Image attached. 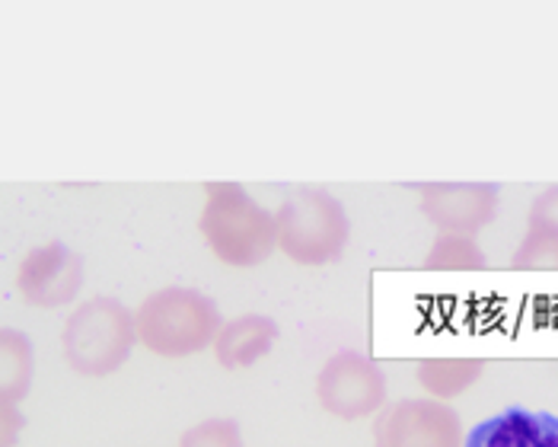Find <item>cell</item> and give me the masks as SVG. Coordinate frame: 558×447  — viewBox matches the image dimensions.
Masks as SVG:
<instances>
[{"label": "cell", "instance_id": "cell-2", "mask_svg": "<svg viewBox=\"0 0 558 447\" xmlns=\"http://www.w3.org/2000/svg\"><path fill=\"white\" fill-rule=\"evenodd\" d=\"M223 319L211 298L195 288H160L134 311V333L144 349L163 358H189L215 346Z\"/></svg>", "mask_w": 558, "mask_h": 447}, {"label": "cell", "instance_id": "cell-6", "mask_svg": "<svg viewBox=\"0 0 558 447\" xmlns=\"http://www.w3.org/2000/svg\"><path fill=\"white\" fill-rule=\"evenodd\" d=\"M463 422L450 402L399 400L374 419V447H463Z\"/></svg>", "mask_w": 558, "mask_h": 447}, {"label": "cell", "instance_id": "cell-8", "mask_svg": "<svg viewBox=\"0 0 558 447\" xmlns=\"http://www.w3.org/2000/svg\"><path fill=\"white\" fill-rule=\"evenodd\" d=\"M422 192V212L440 233L473 237L498 215V185L492 182H428Z\"/></svg>", "mask_w": 558, "mask_h": 447}, {"label": "cell", "instance_id": "cell-18", "mask_svg": "<svg viewBox=\"0 0 558 447\" xmlns=\"http://www.w3.org/2000/svg\"><path fill=\"white\" fill-rule=\"evenodd\" d=\"M536 447H558V415L539 412V438Z\"/></svg>", "mask_w": 558, "mask_h": 447}, {"label": "cell", "instance_id": "cell-16", "mask_svg": "<svg viewBox=\"0 0 558 447\" xmlns=\"http://www.w3.org/2000/svg\"><path fill=\"white\" fill-rule=\"evenodd\" d=\"M530 230H543V233L558 237V185L536 195V202L530 208Z\"/></svg>", "mask_w": 558, "mask_h": 447}, {"label": "cell", "instance_id": "cell-13", "mask_svg": "<svg viewBox=\"0 0 558 447\" xmlns=\"http://www.w3.org/2000/svg\"><path fill=\"white\" fill-rule=\"evenodd\" d=\"M425 268H485V253L478 250L473 237H460V233H440L425 256Z\"/></svg>", "mask_w": 558, "mask_h": 447}, {"label": "cell", "instance_id": "cell-4", "mask_svg": "<svg viewBox=\"0 0 558 447\" xmlns=\"http://www.w3.org/2000/svg\"><path fill=\"white\" fill-rule=\"evenodd\" d=\"M137 342L134 313L116 298H93L68 316L61 349L68 364L84 377L116 374Z\"/></svg>", "mask_w": 558, "mask_h": 447}, {"label": "cell", "instance_id": "cell-12", "mask_svg": "<svg viewBox=\"0 0 558 447\" xmlns=\"http://www.w3.org/2000/svg\"><path fill=\"white\" fill-rule=\"evenodd\" d=\"M485 374L482 358H428L418 364V384L430 394V400H453L466 394Z\"/></svg>", "mask_w": 558, "mask_h": 447}, {"label": "cell", "instance_id": "cell-7", "mask_svg": "<svg viewBox=\"0 0 558 447\" xmlns=\"http://www.w3.org/2000/svg\"><path fill=\"white\" fill-rule=\"evenodd\" d=\"M16 288L26 304L54 311L71 304L84 288V259L61 240L26 253L16 271Z\"/></svg>", "mask_w": 558, "mask_h": 447}, {"label": "cell", "instance_id": "cell-10", "mask_svg": "<svg viewBox=\"0 0 558 447\" xmlns=\"http://www.w3.org/2000/svg\"><path fill=\"white\" fill-rule=\"evenodd\" d=\"M36 377V349L23 329L0 326V402H20L29 397Z\"/></svg>", "mask_w": 558, "mask_h": 447}, {"label": "cell", "instance_id": "cell-15", "mask_svg": "<svg viewBox=\"0 0 558 447\" xmlns=\"http://www.w3.org/2000/svg\"><path fill=\"white\" fill-rule=\"evenodd\" d=\"M511 263L514 268H558V237L543 230H526Z\"/></svg>", "mask_w": 558, "mask_h": 447}, {"label": "cell", "instance_id": "cell-14", "mask_svg": "<svg viewBox=\"0 0 558 447\" xmlns=\"http://www.w3.org/2000/svg\"><path fill=\"white\" fill-rule=\"evenodd\" d=\"M179 447H243V432L233 419H205L182 435Z\"/></svg>", "mask_w": 558, "mask_h": 447}, {"label": "cell", "instance_id": "cell-17", "mask_svg": "<svg viewBox=\"0 0 558 447\" xmlns=\"http://www.w3.org/2000/svg\"><path fill=\"white\" fill-rule=\"evenodd\" d=\"M26 425V415L13 402H0V447H16L20 432Z\"/></svg>", "mask_w": 558, "mask_h": 447}, {"label": "cell", "instance_id": "cell-9", "mask_svg": "<svg viewBox=\"0 0 558 447\" xmlns=\"http://www.w3.org/2000/svg\"><path fill=\"white\" fill-rule=\"evenodd\" d=\"M278 336H281V329L271 316L246 313V316H236L220 326L211 349H215L220 367L240 371V367H253L256 361L271 355V349L278 346Z\"/></svg>", "mask_w": 558, "mask_h": 447}, {"label": "cell", "instance_id": "cell-11", "mask_svg": "<svg viewBox=\"0 0 558 447\" xmlns=\"http://www.w3.org/2000/svg\"><path fill=\"white\" fill-rule=\"evenodd\" d=\"M536 438H539V412L511 406L478 422L463 438V447H536Z\"/></svg>", "mask_w": 558, "mask_h": 447}, {"label": "cell", "instance_id": "cell-1", "mask_svg": "<svg viewBox=\"0 0 558 447\" xmlns=\"http://www.w3.org/2000/svg\"><path fill=\"white\" fill-rule=\"evenodd\" d=\"M198 230L217 259L233 268L262 266L278 250L275 215L262 208L240 182H205Z\"/></svg>", "mask_w": 558, "mask_h": 447}, {"label": "cell", "instance_id": "cell-5", "mask_svg": "<svg viewBox=\"0 0 558 447\" xmlns=\"http://www.w3.org/2000/svg\"><path fill=\"white\" fill-rule=\"evenodd\" d=\"M316 397L319 406L344 422L367 419L384 409L387 402V377L380 364H374L361 352H339L332 355L319 377H316Z\"/></svg>", "mask_w": 558, "mask_h": 447}, {"label": "cell", "instance_id": "cell-3", "mask_svg": "<svg viewBox=\"0 0 558 447\" xmlns=\"http://www.w3.org/2000/svg\"><path fill=\"white\" fill-rule=\"evenodd\" d=\"M278 246L301 266L336 263L351 240V221L344 205L326 189L303 185L291 192L275 212Z\"/></svg>", "mask_w": 558, "mask_h": 447}]
</instances>
